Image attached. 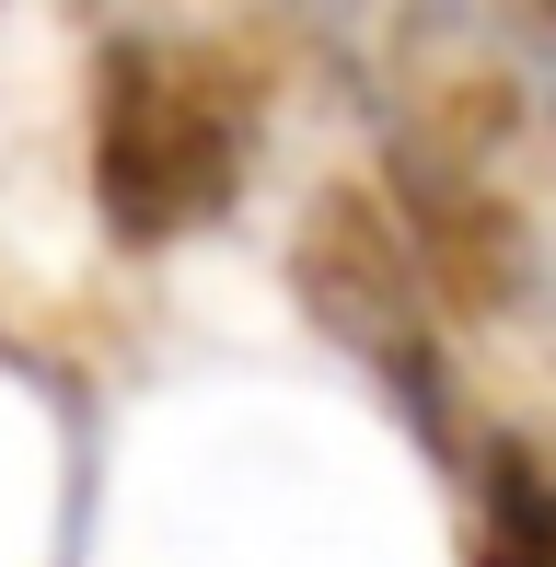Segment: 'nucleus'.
Masks as SVG:
<instances>
[{"instance_id": "obj_1", "label": "nucleus", "mask_w": 556, "mask_h": 567, "mask_svg": "<svg viewBox=\"0 0 556 567\" xmlns=\"http://www.w3.org/2000/svg\"><path fill=\"white\" fill-rule=\"evenodd\" d=\"M487 567H556V463L487 475Z\"/></svg>"}]
</instances>
